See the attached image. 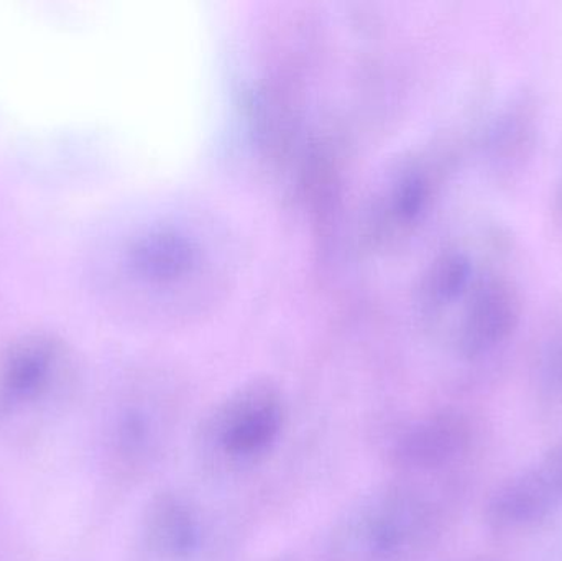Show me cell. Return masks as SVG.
<instances>
[{"mask_svg":"<svg viewBox=\"0 0 562 561\" xmlns=\"http://www.w3.org/2000/svg\"><path fill=\"white\" fill-rule=\"evenodd\" d=\"M419 303L432 335L459 358L477 361L504 348L524 315L507 237L488 227L442 249L426 269Z\"/></svg>","mask_w":562,"mask_h":561,"instance_id":"1","label":"cell"},{"mask_svg":"<svg viewBox=\"0 0 562 561\" xmlns=\"http://www.w3.org/2000/svg\"><path fill=\"white\" fill-rule=\"evenodd\" d=\"M76 374L68 351L45 336L10 345L0 356V438L29 447L71 414Z\"/></svg>","mask_w":562,"mask_h":561,"instance_id":"2","label":"cell"},{"mask_svg":"<svg viewBox=\"0 0 562 561\" xmlns=\"http://www.w3.org/2000/svg\"><path fill=\"white\" fill-rule=\"evenodd\" d=\"M442 526V506L419 487L373 494L347 517L333 546L334 561H406L431 546Z\"/></svg>","mask_w":562,"mask_h":561,"instance_id":"3","label":"cell"},{"mask_svg":"<svg viewBox=\"0 0 562 561\" xmlns=\"http://www.w3.org/2000/svg\"><path fill=\"white\" fill-rule=\"evenodd\" d=\"M286 422V405L279 388L252 382L217 405L203 427L206 455L227 468L257 463L272 451Z\"/></svg>","mask_w":562,"mask_h":561,"instance_id":"4","label":"cell"},{"mask_svg":"<svg viewBox=\"0 0 562 561\" xmlns=\"http://www.w3.org/2000/svg\"><path fill=\"white\" fill-rule=\"evenodd\" d=\"M170 434V408L154 395L127 392L105 408L101 460L112 481L138 480L154 467Z\"/></svg>","mask_w":562,"mask_h":561,"instance_id":"5","label":"cell"},{"mask_svg":"<svg viewBox=\"0 0 562 561\" xmlns=\"http://www.w3.org/2000/svg\"><path fill=\"white\" fill-rule=\"evenodd\" d=\"M214 529L193 496L161 491L142 513L128 561H210Z\"/></svg>","mask_w":562,"mask_h":561,"instance_id":"6","label":"cell"},{"mask_svg":"<svg viewBox=\"0 0 562 561\" xmlns=\"http://www.w3.org/2000/svg\"><path fill=\"white\" fill-rule=\"evenodd\" d=\"M562 507V444L495 490L485 507L492 529L518 532L550 519Z\"/></svg>","mask_w":562,"mask_h":561,"instance_id":"7","label":"cell"},{"mask_svg":"<svg viewBox=\"0 0 562 561\" xmlns=\"http://www.w3.org/2000/svg\"><path fill=\"white\" fill-rule=\"evenodd\" d=\"M474 445V430L464 415L438 412L409 422L392 440L390 457L412 473L432 474L461 463Z\"/></svg>","mask_w":562,"mask_h":561,"instance_id":"8","label":"cell"},{"mask_svg":"<svg viewBox=\"0 0 562 561\" xmlns=\"http://www.w3.org/2000/svg\"><path fill=\"white\" fill-rule=\"evenodd\" d=\"M445 173V158L439 157L425 158L409 167L386 197L389 200L380 214L382 229L385 226L386 233L412 229L435 201Z\"/></svg>","mask_w":562,"mask_h":561,"instance_id":"9","label":"cell"},{"mask_svg":"<svg viewBox=\"0 0 562 561\" xmlns=\"http://www.w3.org/2000/svg\"><path fill=\"white\" fill-rule=\"evenodd\" d=\"M530 388L541 417L562 428V308L548 319L535 341Z\"/></svg>","mask_w":562,"mask_h":561,"instance_id":"10","label":"cell"},{"mask_svg":"<svg viewBox=\"0 0 562 561\" xmlns=\"http://www.w3.org/2000/svg\"><path fill=\"white\" fill-rule=\"evenodd\" d=\"M134 262L148 279L171 282L190 273L196 262V250L187 237L160 231L137 244Z\"/></svg>","mask_w":562,"mask_h":561,"instance_id":"11","label":"cell"},{"mask_svg":"<svg viewBox=\"0 0 562 561\" xmlns=\"http://www.w3.org/2000/svg\"><path fill=\"white\" fill-rule=\"evenodd\" d=\"M554 221L562 233V171L558 181L557 193H554Z\"/></svg>","mask_w":562,"mask_h":561,"instance_id":"12","label":"cell"}]
</instances>
